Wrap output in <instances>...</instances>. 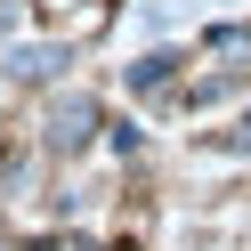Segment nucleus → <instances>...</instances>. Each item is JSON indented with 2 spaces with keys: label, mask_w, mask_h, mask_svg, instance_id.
Instances as JSON below:
<instances>
[{
  "label": "nucleus",
  "mask_w": 251,
  "mask_h": 251,
  "mask_svg": "<svg viewBox=\"0 0 251 251\" xmlns=\"http://www.w3.org/2000/svg\"><path fill=\"white\" fill-rule=\"evenodd\" d=\"M89 130H98V98H81V89H65V98L49 105V146L57 154H81Z\"/></svg>",
  "instance_id": "nucleus-1"
},
{
  "label": "nucleus",
  "mask_w": 251,
  "mask_h": 251,
  "mask_svg": "<svg viewBox=\"0 0 251 251\" xmlns=\"http://www.w3.org/2000/svg\"><path fill=\"white\" fill-rule=\"evenodd\" d=\"M57 65H65L57 49H17V65H8V73H17V81H49Z\"/></svg>",
  "instance_id": "nucleus-2"
},
{
  "label": "nucleus",
  "mask_w": 251,
  "mask_h": 251,
  "mask_svg": "<svg viewBox=\"0 0 251 251\" xmlns=\"http://www.w3.org/2000/svg\"><path fill=\"white\" fill-rule=\"evenodd\" d=\"M227 89H243V65H227V73H211V81H195V89H186V105H219Z\"/></svg>",
  "instance_id": "nucleus-3"
},
{
  "label": "nucleus",
  "mask_w": 251,
  "mask_h": 251,
  "mask_svg": "<svg viewBox=\"0 0 251 251\" xmlns=\"http://www.w3.org/2000/svg\"><path fill=\"white\" fill-rule=\"evenodd\" d=\"M170 65H178V57H146V65H138L130 81H138V89H162V81H170Z\"/></svg>",
  "instance_id": "nucleus-4"
},
{
  "label": "nucleus",
  "mask_w": 251,
  "mask_h": 251,
  "mask_svg": "<svg viewBox=\"0 0 251 251\" xmlns=\"http://www.w3.org/2000/svg\"><path fill=\"white\" fill-rule=\"evenodd\" d=\"M227 146H235V154H251V114L235 122V130H227Z\"/></svg>",
  "instance_id": "nucleus-5"
}]
</instances>
